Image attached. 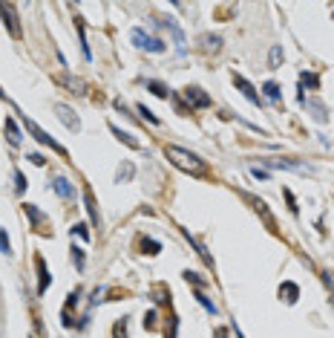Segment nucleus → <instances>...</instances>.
<instances>
[{
	"label": "nucleus",
	"mask_w": 334,
	"mask_h": 338,
	"mask_svg": "<svg viewBox=\"0 0 334 338\" xmlns=\"http://www.w3.org/2000/svg\"><path fill=\"white\" fill-rule=\"evenodd\" d=\"M164 156L173 165H176L179 171H185V174H193V177H202L205 174V162L196 156V153L185 151V148H176V145H167L164 148Z\"/></svg>",
	"instance_id": "obj_1"
},
{
	"label": "nucleus",
	"mask_w": 334,
	"mask_h": 338,
	"mask_svg": "<svg viewBox=\"0 0 334 338\" xmlns=\"http://www.w3.org/2000/svg\"><path fill=\"white\" fill-rule=\"evenodd\" d=\"M130 41H132V46H139V49H144V52H153V55H161V52L167 49L164 41L153 38L150 32H144L141 26H136V29L130 32Z\"/></svg>",
	"instance_id": "obj_2"
},
{
	"label": "nucleus",
	"mask_w": 334,
	"mask_h": 338,
	"mask_svg": "<svg viewBox=\"0 0 334 338\" xmlns=\"http://www.w3.org/2000/svg\"><path fill=\"white\" fill-rule=\"evenodd\" d=\"M158 26H164L170 35H173V44H176V52L179 55H185V49H187V38H185V32H182V26H179L173 18H158L156 20Z\"/></svg>",
	"instance_id": "obj_3"
},
{
	"label": "nucleus",
	"mask_w": 334,
	"mask_h": 338,
	"mask_svg": "<svg viewBox=\"0 0 334 338\" xmlns=\"http://www.w3.org/2000/svg\"><path fill=\"white\" fill-rule=\"evenodd\" d=\"M185 101L190 104V110H193V107H199V110H202V107H211V96H208L202 87H185Z\"/></svg>",
	"instance_id": "obj_4"
},
{
	"label": "nucleus",
	"mask_w": 334,
	"mask_h": 338,
	"mask_svg": "<svg viewBox=\"0 0 334 338\" xmlns=\"http://www.w3.org/2000/svg\"><path fill=\"white\" fill-rule=\"evenodd\" d=\"M0 15H3V23L9 26L12 38H15V41H20V35H23V32H20V23H18V18H15V6H12V3H6V6L0 3Z\"/></svg>",
	"instance_id": "obj_5"
},
{
	"label": "nucleus",
	"mask_w": 334,
	"mask_h": 338,
	"mask_svg": "<svg viewBox=\"0 0 334 338\" xmlns=\"http://www.w3.org/2000/svg\"><path fill=\"white\" fill-rule=\"evenodd\" d=\"M299 104L306 107V110H311V116H314L317 122H328V113H325V107L320 104V101H314V98H306L303 93H299Z\"/></svg>",
	"instance_id": "obj_6"
},
{
	"label": "nucleus",
	"mask_w": 334,
	"mask_h": 338,
	"mask_svg": "<svg viewBox=\"0 0 334 338\" xmlns=\"http://www.w3.org/2000/svg\"><path fill=\"white\" fill-rule=\"evenodd\" d=\"M233 84H237L239 93H242V96H245L248 101H251V104H259V93L254 90V84H251L248 78H242V75H233Z\"/></svg>",
	"instance_id": "obj_7"
},
{
	"label": "nucleus",
	"mask_w": 334,
	"mask_h": 338,
	"mask_svg": "<svg viewBox=\"0 0 334 338\" xmlns=\"http://www.w3.org/2000/svg\"><path fill=\"white\" fill-rule=\"evenodd\" d=\"M55 113H58V119H61L63 125L70 127V130H81V122H78V116L72 113L66 104H55Z\"/></svg>",
	"instance_id": "obj_8"
},
{
	"label": "nucleus",
	"mask_w": 334,
	"mask_h": 338,
	"mask_svg": "<svg viewBox=\"0 0 334 338\" xmlns=\"http://www.w3.org/2000/svg\"><path fill=\"white\" fill-rule=\"evenodd\" d=\"M35 266H38V275H41V280H38V295H44L46 289H49V272H46V263L41 255L35 258Z\"/></svg>",
	"instance_id": "obj_9"
},
{
	"label": "nucleus",
	"mask_w": 334,
	"mask_h": 338,
	"mask_svg": "<svg viewBox=\"0 0 334 338\" xmlns=\"http://www.w3.org/2000/svg\"><path fill=\"white\" fill-rule=\"evenodd\" d=\"M110 130H113V136L118 139V142H124L127 148H132V151H139L141 148V142L139 139H132V133H127V130H121V127H115V125H110Z\"/></svg>",
	"instance_id": "obj_10"
},
{
	"label": "nucleus",
	"mask_w": 334,
	"mask_h": 338,
	"mask_svg": "<svg viewBox=\"0 0 334 338\" xmlns=\"http://www.w3.org/2000/svg\"><path fill=\"white\" fill-rule=\"evenodd\" d=\"M55 191V194L58 196H63V200H66V196H72V185H70V179H63V177H55L52 179V185H49Z\"/></svg>",
	"instance_id": "obj_11"
},
{
	"label": "nucleus",
	"mask_w": 334,
	"mask_h": 338,
	"mask_svg": "<svg viewBox=\"0 0 334 338\" xmlns=\"http://www.w3.org/2000/svg\"><path fill=\"white\" fill-rule=\"evenodd\" d=\"M132 177H136V168H132V162L124 159L121 165H118V171H115V182H130Z\"/></svg>",
	"instance_id": "obj_12"
},
{
	"label": "nucleus",
	"mask_w": 334,
	"mask_h": 338,
	"mask_svg": "<svg viewBox=\"0 0 334 338\" xmlns=\"http://www.w3.org/2000/svg\"><path fill=\"white\" fill-rule=\"evenodd\" d=\"M199 44H202L205 52H219L222 49V38L219 35H202L199 38Z\"/></svg>",
	"instance_id": "obj_13"
},
{
	"label": "nucleus",
	"mask_w": 334,
	"mask_h": 338,
	"mask_svg": "<svg viewBox=\"0 0 334 338\" xmlns=\"http://www.w3.org/2000/svg\"><path fill=\"white\" fill-rule=\"evenodd\" d=\"M262 93H265V98H268V101L280 104L282 93H280V84H277V81H265V84H262Z\"/></svg>",
	"instance_id": "obj_14"
},
{
	"label": "nucleus",
	"mask_w": 334,
	"mask_h": 338,
	"mask_svg": "<svg viewBox=\"0 0 334 338\" xmlns=\"http://www.w3.org/2000/svg\"><path fill=\"white\" fill-rule=\"evenodd\" d=\"M84 203H87V211H89V222H92V226H98V208H95V196H92V191H89V188H84Z\"/></svg>",
	"instance_id": "obj_15"
},
{
	"label": "nucleus",
	"mask_w": 334,
	"mask_h": 338,
	"mask_svg": "<svg viewBox=\"0 0 334 338\" xmlns=\"http://www.w3.org/2000/svg\"><path fill=\"white\" fill-rule=\"evenodd\" d=\"M280 298H285V303H294V301L299 298L297 284H282V286H280Z\"/></svg>",
	"instance_id": "obj_16"
},
{
	"label": "nucleus",
	"mask_w": 334,
	"mask_h": 338,
	"mask_svg": "<svg viewBox=\"0 0 334 338\" xmlns=\"http://www.w3.org/2000/svg\"><path fill=\"white\" fill-rule=\"evenodd\" d=\"M6 133H9V142L15 145V148H18L23 136H20V127L15 125V119H6Z\"/></svg>",
	"instance_id": "obj_17"
},
{
	"label": "nucleus",
	"mask_w": 334,
	"mask_h": 338,
	"mask_svg": "<svg viewBox=\"0 0 334 338\" xmlns=\"http://www.w3.org/2000/svg\"><path fill=\"white\" fill-rule=\"evenodd\" d=\"M274 168H285V171H308L303 162H291V159H271Z\"/></svg>",
	"instance_id": "obj_18"
},
{
	"label": "nucleus",
	"mask_w": 334,
	"mask_h": 338,
	"mask_svg": "<svg viewBox=\"0 0 334 338\" xmlns=\"http://www.w3.org/2000/svg\"><path fill=\"white\" fill-rule=\"evenodd\" d=\"M144 87H147L153 96H158V98H167V96H170V90H167L161 81H144Z\"/></svg>",
	"instance_id": "obj_19"
},
{
	"label": "nucleus",
	"mask_w": 334,
	"mask_h": 338,
	"mask_svg": "<svg viewBox=\"0 0 334 338\" xmlns=\"http://www.w3.org/2000/svg\"><path fill=\"white\" fill-rule=\"evenodd\" d=\"M75 26H78V38H81V52H84V58H92V52H89V44H87V32H84V23H81L78 18H75Z\"/></svg>",
	"instance_id": "obj_20"
},
{
	"label": "nucleus",
	"mask_w": 334,
	"mask_h": 338,
	"mask_svg": "<svg viewBox=\"0 0 334 338\" xmlns=\"http://www.w3.org/2000/svg\"><path fill=\"white\" fill-rule=\"evenodd\" d=\"M280 64H282V46H271V52H268V67L271 70H280Z\"/></svg>",
	"instance_id": "obj_21"
},
{
	"label": "nucleus",
	"mask_w": 334,
	"mask_h": 338,
	"mask_svg": "<svg viewBox=\"0 0 334 338\" xmlns=\"http://www.w3.org/2000/svg\"><path fill=\"white\" fill-rule=\"evenodd\" d=\"M299 87H303V90H317V87H320V78H317V75H314V72H303V75H299Z\"/></svg>",
	"instance_id": "obj_22"
},
{
	"label": "nucleus",
	"mask_w": 334,
	"mask_h": 338,
	"mask_svg": "<svg viewBox=\"0 0 334 338\" xmlns=\"http://www.w3.org/2000/svg\"><path fill=\"white\" fill-rule=\"evenodd\" d=\"M141 249L147 251V255H158V251H161V243H158V240H150V237H144V240H141Z\"/></svg>",
	"instance_id": "obj_23"
},
{
	"label": "nucleus",
	"mask_w": 334,
	"mask_h": 338,
	"mask_svg": "<svg viewBox=\"0 0 334 338\" xmlns=\"http://www.w3.org/2000/svg\"><path fill=\"white\" fill-rule=\"evenodd\" d=\"M23 211L29 214V220L35 222V226H41V222H44V214L38 211V208H35V205H32V203H29V205H23Z\"/></svg>",
	"instance_id": "obj_24"
},
{
	"label": "nucleus",
	"mask_w": 334,
	"mask_h": 338,
	"mask_svg": "<svg viewBox=\"0 0 334 338\" xmlns=\"http://www.w3.org/2000/svg\"><path fill=\"white\" fill-rule=\"evenodd\" d=\"M72 263H75V269H84V249H78V246H72Z\"/></svg>",
	"instance_id": "obj_25"
},
{
	"label": "nucleus",
	"mask_w": 334,
	"mask_h": 338,
	"mask_svg": "<svg viewBox=\"0 0 334 338\" xmlns=\"http://www.w3.org/2000/svg\"><path fill=\"white\" fill-rule=\"evenodd\" d=\"M72 237H75V234H78L81 240H89V232H87V226H84V222H75V226H72Z\"/></svg>",
	"instance_id": "obj_26"
},
{
	"label": "nucleus",
	"mask_w": 334,
	"mask_h": 338,
	"mask_svg": "<svg viewBox=\"0 0 334 338\" xmlns=\"http://www.w3.org/2000/svg\"><path fill=\"white\" fill-rule=\"evenodd\" d=\"M139 113H141V119H147L150 125H158V116H156V113H150L144 104H139Z\"/></svg>",
	"instance_id": "obj_27"
},
{
	"label": "nucleus",
	"mask_w": 334,
	"mask_h": 338,
	"mask_svg": "<svg viewBox=\"0 0 334 338\" xmlns=\"http://www.w3.org/2000/svg\"><path fill=\"white\" fill-rule=\"evenodd\" d=\"M0 251H3V255H6V258H9V255H12L9 237H6V232H3V229H0Z\"/></svg>",
	"instance_id": "obj_28"
},
{
	"label": "nucleus",
	"mask_w": 334,
	"mask_h": 338,
	"mask_svg": "<svg viewBox=\"0 0 334 338\" xmlns=\"http://www.w3.org/2000/svg\"><path fill=\"white\" fill-rule=\"evenodd\" d=\"M15 191H18V194H23V191H26V179H23V174H20V171H15Z\"/></svg>",
	"instance_id": "obj_29"
},
{
	"label": "nucleus",
	"mask_w": 334,
	"mask_h": 338,
	"mask_svg": "<svg viewBox=\"0 0 334 338\" xmlns=\"http://www.w3.org/2000/svg\"><path fill=\"white\" fill-rule=\"evenodd\" d=\"M196 301L202 303V306H205V309H208V312H211V315H216V306H213V303H211V301H208V298H205V295H202V292H196Z\"/></svg>",
	"instance_id": "obj_30"
},
{
	"label": "nucleus",
	"mask_w": 334,
	"mask_h": 338,
	"mask_svg": "<svg viewBox=\"0 0 334 338\" xmlns=\"http://www.w3.org/2000/svg\"><path fill=\"white\" fill-rule=\"evenodd\" d=\"M185 280H187V284H196V286H205V280L196 275V272H185Z\"/></svg>",
	"instance_id": "obj_31"
},
{
	"label": "nucleus",
	"mask_w": 334,
	"mask_h": 338,
	"mask_svg": "<svg viewBox=\"0 0 334 338\" xmlns=\"http://www.w3.org/2000/svg\"><path fill=\"white\" fill-rule=\"evenodd\" d=\"M251 177H254V179H268V171H265V168H256V165H251Z\"/></svg>",
	"instance_id": "obj_32"
},
{
	"label": "nucleus",
	"mask_w": 334,
	"mask_h": 338,
	"mask_svg": "<svg viewBox=\"0 0 334 338\" xmlns=\"http://www.w3.org/2000/svg\"><path fill=\"white\" fill-rule=\"evenodd\" d=\"M285 196H288V208H291V214H297V203H294V194H291V191H285Z\"/></svg>",
	"instance_id": "obj_33"
},
{
	"label": "nucleus",
	"mask_w": 334,
	"mask_h": 338,
	"mask_svg": "<svg viewBox=\"0 0 334 338\" xmlns=\"http://www.w3.org/2000/svg\"><path fill=\"white\" fill-rule=\"evenodd\" d=\"M29 159H32V162H35V165H44V156H41V153H29Z\"/></svg>",
	"instance_id": "obj_34"
},
{
	"label": "nucleus",
	"mask_w": 334,
	"mask_h": 338,
	"mask_svg": "<svg viewBox=\"0 0 334 338\" xmlns=\"http://www.w3.org/2000/svg\"><path fill=\"white\" fill-rule=\"evenodd\" d=\"M233 332H237V338H245V335H242V329L237 327V321H233Z\"/></svg>",
	"instance_id": "obj_35"
},
{
	"label": "nucleus",
	"mask_w": 334,
	"mask_h": 338,
	"mask_svg": "<svg viewBox=\"0 0 334 338\" xmlns=\"http://www.w3.org/2000/svg\"><path fill=\"white\" fill-rule=\"evenodd\" d=\"M216 338H228V332H225V329H216Z\"/></svg>",
	"instance_id": "obj_36"
}]
</instances>
